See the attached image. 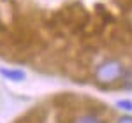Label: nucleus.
Instances as JSON below:
<instances>
[{
    "instance_id": "4",
    "label": "nucleus",
    "mask_w": 132,
    "mask_h": 123,
    "mask_svg": "<svg viewBox=\"0 0 132 123\" xmlns=\"http://www.w3.org/2000/svg\"><path fill=\"white\" fill-rule=\"evenodd\" d=\"M116 107H120L123 111H132V100H118Z\"/></svg>"
},
{
    "instance_id": "3",
    "label": "nucleus",
    "mask_w": 132,
    "mask_h": 123,
    "mask_svg": "<svg viewBox=\"0 0 132 123\" xmlns=\"http://www.w3.org/2000/svg\"><path fill=\"white\" fill-rule=\"evenodd\" d=\"M72 123H104V121L99 116H95V114H81V116L74 118Z\"/></svg>"
},
{
    "instance_id": "2",
    "label": "nucleus",
    "mask_w": 132,
    "mask_h": 123,
    "mask_svg": "<svg viewBox=\"0 0 132 123\" xmlns=\"http://www.w3.org/2000/svg\"><path fill=\"white\" fill-rule=\"evenodd\" d=\"M0 76L5 77V79H11V81H23L27 77L25 72L20 71V69H5V67L0 69Z\"/></svg>"
},
{
    "instance_id": "5",
    "label": "nucleus",
    "mask_w": 132,
    "mask_h": 123,
    "mask_svg": "<svg viewBox=\"0 0 132 123\" xmlns=\"http://www.w3.org/2000/svg\"><path fill=\"white\" fill-rule=\"evenodd\" d=\"M116 123H132V116H122V118H118Z\"/></svg>"
},
{
    "instance_id": "1",
    "label": "nucleus",
    "mask_w": 132,
    "mask_h": 123,
    "mask_svg": "<svg viewBox=\"0 0 132 123\" xmlns=\"http://www.w3.org/2000/svg\"><path fill=\"white\" fill-rule=\"evenodd\" d=\"M123 76H125V67L120 60H114V58L104 60L95 69V81L99 84H111L122 79Z\"/></svg>"
}]
</instances>
